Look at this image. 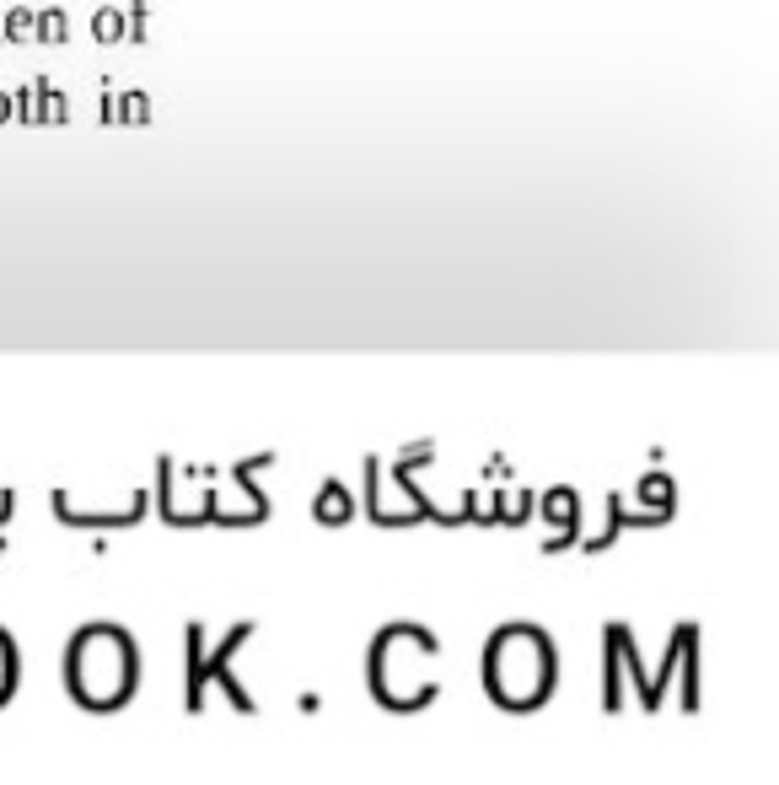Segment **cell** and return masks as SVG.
<instances>
[{"label":"cell","instance_id":"cell-1","mask_svg":"<svg viewBox=\"0 0 779 785\" xmlns=\"http://www.w3.org/2000/svg\"><path fill=\"white\" fill-rule=\"evenodd\" d=\"M559 678V662H554V640L532 624H511L489 640L484 651V683H489V699L500 710H538L548 689Z\"/></svg>","mask_w":779,"mask_h":785},{"label":"cell","instance_id":"cell-2","mask_svg":"<svg viewBox=\"0 0 779 785\" xmlns=\"http://www.w3.org/2000/svg\"><path fill=\"white\" fill-rule=\"evenodd\" d=\"M135 673H140V656L135 640L113 624H86V630L70 640L65 656V683L76 694V705L86 710H119L129 694H135Z\"/></svg>","mask_w":779,"mask_h":785},{"label":"cell","instance_id":"cell-3","mask_svg":"<svg viewBox=\"0 0 779 785\" xmlns=\"http://www.w3.org/2000/svg\"><path fill=\"white\" fill-rule=\"evenodd\" d=\"M441 683V656H436V635L414 630V624H393L377 635L371 646V694L387 710H420L436 699Z\"/></svg>","mask_w":779,"mask_h":785},{"label":"cell","instance_id":"cell-4","mask_svg":"<svg viewBox=\"0 0 779 785\" xmlns=\"http://www.w3.org/2000/svg\"><path fill=\"white\" fill-rule=\"evenodd\" d=\"M366 474H371V517H377L382 527L409 522V517H425V506H420V495H414V484H409V474H403V468L371 463Z\"/></svg>","mask_w":779,"mask_h":785},{"label":"cell","instance_id":"cell-5","mask_svg":"<svg viewBox=\"0 0 779 785\" xmlns=\"http://www.w3.org/2000/svg\"><path fill=\"white\" fill-rule=\"evenodd\" d=\"M312 511H317V522H323V527H344V522H350V511H355V501H350V490H344L339 479H328L323 490H317Z\"/></svg>","mask_w":779,"mask_h":785},{"label":"cell","instance_id":"cell-6","mask_svg":"<svg viewBox=\"0 0 779 785\" xmlns=\"http://www.w3.org/2000/svg\"><path fill=\"white\" fill-rule=\"evenodd\" d=\"M543 517L559 522V544H570V538H575V527H581V522H575V495L565 490V484H554V490L543 495Z\"/></svg>","mask_w":779,"mask_h":785},{"label":"cell","instance_id":"cell-7","mask_svg":"<svg viewBox=\"0 0 779 785\" xmlns=\"http://www.w3.org/2000/svg\"><path fill=\"white\" fill-rule=\"evenodd\" d=\"M0 38H6V44H38V11L33 6L0 11Z\"/></svg>","mask_w":779,"mask_h":785},{"label":"cell","instance_id":"cell-8","mask_svg":"<svg viewBox=\"0 0 779 785\" xmlns=\"http://www.w3.org/2000/svg\"><path fill=\"white\" fill-rule=\"evenodd\" d=\"M92 38L97 44H119V38H129V11L124 6H97L92 11Z\"/></svg>","mask_w":779,"mask_h":785},{"label":"cell","instance_id":"cell-9","mask_svg":"<svg viewBox=\"0 0 779 785\" xmlns=\"http://www.w3.org/2000/svg\"><path fill=\"white\" fill-rule=\"evenodd\" d=\"M43 87H49V81H33V87L11 92V119H22V124H43Z\"/></svg>","mask_w":779,"mask_h":785},{"label":"cell","instance_id":"cell-10","mask_svg":"<svg viewBox=\"0 0 779 785\" xmlns=\"http://www.w3.org/2000/svg\"><path fill=\"white\" fill-rule=\"evenodd\" d=\"M146 119H151V97L146 92L113 97V124H146Z\"/></svg>","mask_w":779,"mask_h":785},{"label":"cell","instance_id":"cell-11","mask_svg":"<svg viewBox=\"0 0 779 785\" xmlns=\"http://www.w3.org/2000/svg\"><path fill=\"white\" fill-rule=\"evenodd\" d=\"M70 38V17L60 6H49V11H38V44H65Z\"/></svg>","mask_w":779,"mask_h":785},{"label":"cell","instance_id":"cell-12","mask_svg":"<svg viewBox=\"0 0 779 785\" xmlns=\"http://www.w3.org/2000/svg\"><path fill=\"white\" fill-rule=\"evenodd\" d=\"M11 689H17V646L0 635V705L11 699Z\"/></svg>","mask_w":779,"mask_h":785},{"label":"cell","instance_id":"cell-13","mask_svg":"<svg viewBox=\"0 0 779 785\" xmlns=\"http://www.w3.org/2000/svg\"><path fill=\"white\" fill-rule=\"evenodd\" d=\"M527 506H532V495L522 490V484H511V490L500 495V517H506V522H522V517H527Z\"/></svg>","mask_w":779,"mask_h":785},{"label":"cell","instance_id":"cell-14","mask_svg":"<svg viewBox=\"0 0 779 785\" xmlns=\"http://www.w3.org/2000/svg\"><path fill=\"white\" fill-rule=\"evenodd\" d=\"M65 119H70V103H65V92L43 87V124H65Z\"/></svg>","mask_w":779,"mask_h":785},{"label":"cell","instance_id":"cell-15","mask_svg":"<svg viewBox=\"0 0 779 785\" xmlns=\"http://www.w3.org/2000/svg\"><path fill=\"white\" fill-rule=\"evenodd\" d=\"M640 495H645V501H656V506H672V479H667V474L640 479Z\"/></svg>","mask_w":779,"mask_h":785},{"label":"cell","instance_id":"cell-16","mask_svg":"<svg viewBox=\"0 0 779 785\" xmlns=\"http://www.w3.org/2000/svg\"><path fill=\"white\" fill-rule=\"evenodd\" d=\"M11 119V92H0V124Z\"/></svg>","mask_w":779,"mask_h":785}]
</instances>
